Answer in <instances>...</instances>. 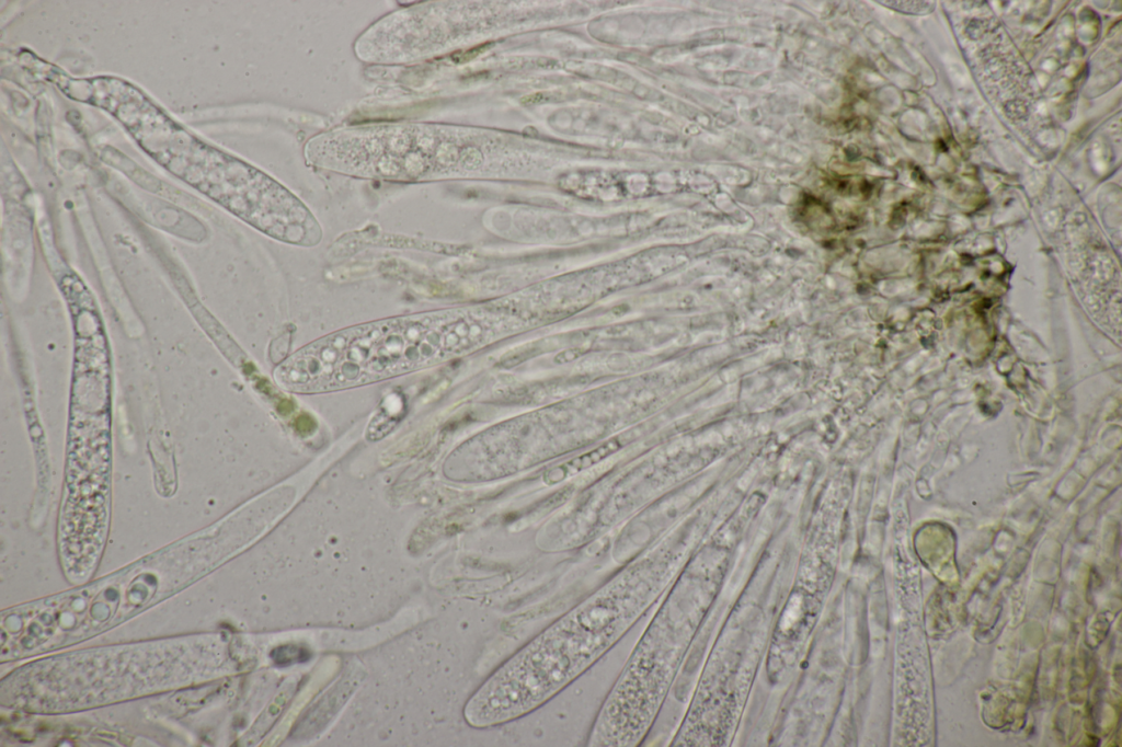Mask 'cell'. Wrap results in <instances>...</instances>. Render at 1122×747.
Returning <instances> with one entry per match:
<instances>
[{"instance_id": "6da1fadb", "label": "cell", "mask_w": 1122, "mask_h": 747, "mask_svg": "<svg viewBox=\"0 0 1122 747\" xmlns=\"http://www.w3.org/2000/svg\"><path fill=\"white\" fill-rule=\"evenodd\" d=\"M636 576L591 595L500 666L467 702L469 725H501L537 709L584 673L638 620L651 599Z\"/></svg>"}, {"instance_id": "7a4b0ae2", "label": "cell", "mask_w": 1122, "mask_h": 747, "mask_svg": "<svg viewBox=\"0 0 1122 747\" xmlns=\"http://www.w3.org/2000/svg\"><path fill=\"white\" fill-rule=\"evenodd\" d=\"M440 317L413 314L352 326L299 349L275 371L284 388L320 392L421 369L456 349Z\"/></svg>"}, {"instance_id": "3957f363", "label": "cell", "mask_w": 1122, "mask_h": 747, "mask_svg": "<svg viewBox=\"0 0 1122 747\" xmlns=\"http://www.w3.org/2000/svg\"><path fill=\"white\" fill-rule=\"evenodd\" d=\"M619 448H620V444L616 439H611V440L607 441L605 445H602L597 449H595V450H593V451H591L588 453H585V455H583V456L572 460L571 462H569L565 466L559 467L561 470H563L560 479H562L564 476V474H566L570 469L575 470V471L583 470V469H585V468H587V467L598 462L599 460L604 459L605 457H607L611 452H615Z\"/></svg>"}]
</instances>
